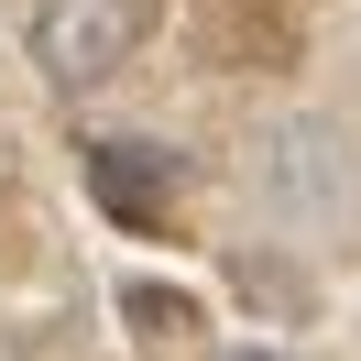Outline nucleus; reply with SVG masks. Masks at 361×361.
Segmentation results:
<instances>
[{
	"label": "nucleus",
	"instance_id": "nucleus-1",
	"mask_svg": "<svg viewBox=\"0 0 361 361\" xmlns=\"http://www.w3.org/2000/svg\"><path fill=\"white\" fill-rule=\"evenodd\" d=\"M33 66H44V88H99V77H121L132 66V44H142V0H33Z\"/></svg>",
	"mask_w": 361,
	"mask_h": 361
},
{
	"label": "nucleus",
	"instance_id": "nucleus-2",
	"mask_svg": "<svg viewBox=\"0 0 361 361\" xmlns=\"http://www.w3.org/2000/svg\"><path fill=\"white\" fill-rule=\"evenodd\" d=\"M263 197L274 208H339L350 197V164H339V132L329 121H285V132H263Z\"/></svg>",
	"mask_w": 361,
	"mask_h": 361
},
{
	"label": "nucleus",
	"instance_id": "nucleus-3",
	"mask_svg": "<svg viewBox=\"0 0 361 361\" xmlns=\"http://www.w3.org/2000/svg\"><path fill=\"white\" fill-rule=\"evenodd\" d=\"M88 186H99V208H121V219H164L176 154H154V142H99V154H88Z\"/></svg>",
	"mask_w": 361,
	"mask_h": 361
},
{
	"label": "nucleus",
	"instance_id": "nucleus-4",
	"mask_svg": "<svg viewBox=\"0 0 361 361\" xmlns=\"http://www.w3.org/2000/svg\"><path fill=\"white\" fill-rule=\"evenodd\" d=\"M230 361H285V350H230Z\"/></svg>",
	"mask_w": 361,
	"mask_h": 361
}]
</instances>
